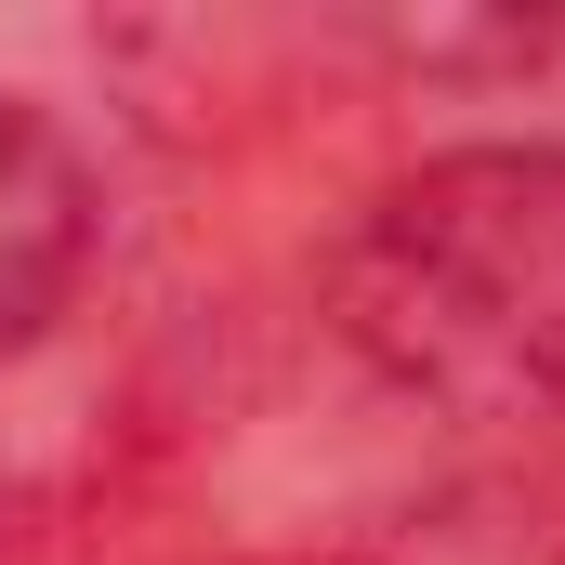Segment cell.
<instances>
[{"mask_svg":"<svg viewBox=\"0 0 565 565\" xmlns=\"http://www.w3.org/2000/svg\"><path fill=\"white\" fill-rule=\"evenodd\" d=\"M329 342L422 422L565 408V132H473L382 171L316 277Z\"/></svg>","mask_w":565,"mask_h":565,"instance_id":"cell-1","label":"cell"},{"mask_svg":"<svg viewBox=\"0 0 565 565\" xmlns=\"http://www.w3.org/2000/svg\"><path fill=\"white\" fill-rule=\"evenodd\" d=\"M93 250H106L93 145L66 132L40 93H0V369L26 342H53V316L79 302Z\"/></svg>","mask_w":565,"mask_h":565,"instance_id":"cell-2","label":"cell"}]
</instances>
